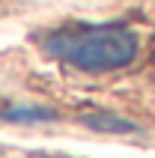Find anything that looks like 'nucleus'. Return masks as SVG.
<instances>
[{
  "label": "nucleus",
  "instance_id": "7ed1b4c3",
  "mask_svg": "<svg viewBox=\"0 0 155 158\" xmlns=\"http://www.w3.org/2000/svg\"><path fill=\"white\" fill-rule=\"evenodd\" d=\"M60 119V110L39 102H12L0 107V123L3 125H51Z\"/></svg>",
  "mask_w": 155,
  "mask_h": 158
},
{
  "label": "nucleus",
  "instance_id": "f03ea898",
  "mask_svg": "<svg viewBox=\"0 0 155 158\" xmlns=\"http://www.w3.org/2000/svg\"><path fill=\"white\" fill-rule=\"evenodd\" d=\"M75 123L81 128L95 131V134H116V137L143 134V125H137L134 119H128L122 114H113V110H84V114L75 116Z\"/></svg>",
  "mask_w": 155,
  "mask_h": 158
},
{
  "label": "nucleus",
  "instance_id": "f257e3e1",
  "mask_svg": "<svg viewBox=\"0 0 155 158\" xmlns=\"http://www.w3.org/2000/svg\"><path fill=\"white\" fill-rule=\"evenodd\" d=\"M39 48L78 72L98 75L131 66L140 54V39L122 21H72L39 33Z\"/></svg>",
  "mask_w": 155,
  "mask_h": 158
}]
</instances>
